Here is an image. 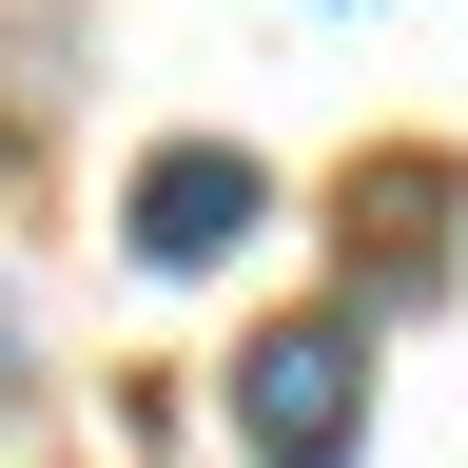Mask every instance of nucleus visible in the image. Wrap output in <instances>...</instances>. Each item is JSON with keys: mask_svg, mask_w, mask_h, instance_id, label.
Instances as JSON below:
<instances>
[{"mask_svg": "<svg viewBox=\"0 0 468 468\" xmlns=\"http://www.w3.org/2000/svg\"><path fill=\"white\" fill-rule=\"evenodd\" d=\"M234 468H351L371 449V313H273V332H234Z\"/></svg>", "mask_w": 468, "mask_h": 468, "instance_id": "obj_1", "label": "nucleus"}, {"mask_svg": "<svg viewBox=\"0 0 468 468\" xmlns=\"http://www.w3.org/2000/svg\"><path fill=\"white\" fill-rule=\"evenodd\" d=\"M254 234H273V156H254V137H156V156H137V196H117V254L176 273V292L234 273Z\"/></svg>", "mask_w": 468, "mask_h": 468, "instance_id": "obj_2", "label": "nucleus"}]
</instances>
